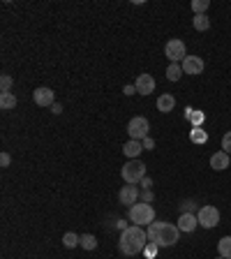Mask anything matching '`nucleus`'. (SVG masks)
Returning <instances> with one entry per match:
<instances>
[{
    "label": "nucleus",
    "instance_id": "f257e3e1",
    "mask_svg": "<svg viewBox=\"0 0 231 259\" xmlns=\"http://www.w3.org/2000/svg\"><path fill=\"white\" fill-rule=\"evenodd\" d=\"M148 245V234L143 232V227L130 225L121 232V241H118V248H121L123 254L127 257H134V254L143 252Z\"/></svg>",
    "mask_w": 231,
    "mask_h": 259
},
{
    "label": "nucleus",
    "instance_id": "f03ea898",
    "mask_svg": "<svg viewBox=\"0 0 231 259\" xmlns=\"http://www.w3.org/2000/svg\"><path fill=\"white\" fill-rule=\"evenodd\" d=\"M130 222L137 227H148L150 222H155V209L146 201L130 206Z\"/></svg>",
    "mask_w": 231,
    "mask_h": 259
},
{
    "label": "nucleus",
    "instance_id": "7ed1b4c3",
    "mask_svg": "<svg viewBox=\"0 0 231 259\" xmlns=\"http://www.w3.org/2000/svg\"><path fill=\"white\" fill-rule=\"evenodd\" d=\"M121 176L127 185H137V183H141L143 178H146V165L139 160L125 162V167L121 169Z\"/></svg>",
    "mask_w": 231,
    "mask_h": 259
},
{
    "label": "nucleus",
    "instance_id": "20e7f679",
    "mask_svg": "<svg viewBox=\"0 0 231 259\" xmlns=\"http://www.w3.org/2000/svg\"><path fill=\"white\" fill-rule=\"evenodd\" d=\"M178 238H181V229H178V225H171V222H164L160 229V234H157V248H171V245H176Z\"/></svg>",
    "mask_w": 231,
    "mask_h": 259
},
{
    "label": "nucleus",
    "instance_id": "39448f33",
    "mask_svg": "<svg viewBox=\"0 0 231 259\" xmlns=\"http://www.w3.org/2000/svg\"><path fill=\"white\" fill-rule=\"evenodd\" d=\"M148 130H150V123H148V118H143V116H134L132 121L127 123V134L134 141H143V139L148 137Z\"/></svg>",
    "mask_w": 231,
    "mask_h": 259
},
{
    "label": "nucleus",
    "instance_id": "423d86ee",
    "mask_svg": "<svg viewBox=\"0 0 231 259\" xmlns=\"http://www.w3.org/2000/svg\"><path fill=\"white\" fill-rule=\"evenodd\" d=\"M197 218H199V227H204V229H213V227L220 225V211L215 209V206H210V204L201 206L199 213H197Z\"/></svg>",
    "mask_w": 231,
    "mask_h": 259
},
{
    "label": "nucleus",
    "instance_id": "0eeeda50",
    "mask_svg": "<svg viewBox=\"0 0 231 259\" xmlns=\"http://www.w3.org/2000/svg\"><path fill=\"white\" fill-rule=\"evenodd\" d=\"M164 56L169 58L171 63H181L187 58V49H185V42L183 39H169L164 46Z\"/></svg>",
    "mask_w": 231,
    "mask_h": 259
},
{
    "label": "nucleus",
    "instance_id": "6e6552de",
    "mask_svg": "<svg viewBox=\"0 0 231 259\" xmlns=\"http://www.w3.org/2000/svg\"><path fill=\"white\" fill-rule=\"evenodd\" d=\"M33 99L37 107H53L55 105V95L51 88H46V86H42V88H37L33 93Z\"/></svg>",
    "mask_w": 231,
    "mask_h": 259
},
{
    "label": "nucleus",
    "instance_id": "1a4fd4ad",
    "mask_svg": "<svg viewBox=\"0 0 231 259\" xmlns=\"http://www.w3.org/2000/svg\"><path fill=\"white\" fill-rule=\"evenodd\" d=\"M204 72V61L199 58V56H187L185 61H183V74H192V77H197V74H201Z\"/></svg>",
    "mask_w": 231,
    "mask_h": 259
},
{
    "label": "nucleus",
    "instance_id": "9d476101",
    "mask_svg": "<svg viewBox=\"0 0 231 259\" xmlns=\"http://www.w3.org/2000/svg\"><path fill=\"white\" fill-rule=\"evenodd\" d=\"M134 88H137L139 95H150L155 90V79L143 72V74H139L137 77V81H134Z\"/></svg>",
    "mask_w": 231,
    "mask_h": 259
},
{
    "label": "nucleus",
    "instance_id": "9b49d317",
    "mask_svg": "<svg viewBox=\"0 0 231 259\" xmlns=\"http://www.w3.org/2000/svg\"><path fill=\"white\" fill-rule=\"evenodd\" d=\"M139 199V190L137 185H123V190L118 192V201L125 206H134Z\"/></svg>",
    "mask_w": 231,
    "mask_h": 259
},
{
    "label": "nucleus",
    "instance_id": "f8f14e48",
    "mask_svg": "<svg viewBox=\"0 0 231 259\" xmlns=\"http://www.w3.org/2000/svg\"><path fill=\"white\" fill-rule=\"evenodd\" d=\"M199 227V218L194 213H181V218H178V229L185 234H192L194 229Z\"/></svg>",
    "mask_w": 231,
    "mask_h": 259
},
{
    "label": "nucleus",
    "instance_id": "ddd939ff",
    "mask_svg": "<svg viewBox=\"0 0 231 259\" xmlns=\"http://www.w3.org/2000/svg\"><path fill=\"white\" fill-rule=\"evenodd\" d=\"M210 167H213L215 171H224L226 167H231V155L224 153V150L213 153V158H210Z\"/></svg>",
    "mask_w": 231,
    "mask_h": 259
},
{
    "label": "nucleus",
    "instance_id": "4468645a",
    "mask_svg": "<svg viewBox=\"0 0 231 259\" xmlns=\"http://www.w3.org/2000/svg\"><path fill=\"white\" fill-rule=\"evenodd\" d=\"M141 150H143V143L134 141V139H130V141L123 146V153H125V158H130V160H137L139 155H141Z\"/></svg>",
    "mask_w": 231,
    "mask_h": 259
},
{
    "label": "nucleus",
    "instance_id": "2eb2a0df",
    "mask_svg": "<svg viewBox=\"0 0 231 259\" xmlns=\"http://www.w3.org/2000/svg\"><path fill=\"white\" fill-rule=\"evenodd\" d=\"M174 107H176V97L169 93L160 95V99H157V109L162 111V114H169V111H174Z\"/></svg>",
    "mask_w": 231,
    "mask_h": 259
},
{
    "label": "nucleus",
    "instance_id": "dca6fc26",
    "mask_svg": "<svg viewBox=\"0 0 231 259\" xmlns=\"http://www.w3.org/2000/svg\"><path fill=\"white\" fill-rule=\"evenodd\" d=\"M192 26H194V30H199V33H204V30H208V28H210V19L206 17V14H194Z\"/></svg>",
    "mask_w": 231,
    "mask_h": 259
},
{
    "label": "nucleus",
    "instance_id": "f3484780",
    "mask_svg": "<svg viewBox=\"0 0 231 259\" xmlns=\"http://www.w3.org/2000/svg\"><path fill=\"white\" fill-rule=\"evenodd\" d=\"M17 107V95L14 93H0V109H14Z\"/></svg>",
    "mask_w": 231,
    "mask_h": 259
},
{
    "label": "nucleus",
    "instance_id": "a211bd4d",
    "mask_svg": "<svg viewBox=\"0 0 231 259\" xmlns=\"http://www.w3.org/2000/svg\"><path fill=\"white\" fill-rule=\"evenodd\" d=\"M217 252H220V257L231 259V236L220 238V243H217Z\"/></svg>",
    "mask_w": 231,
    "mask_h": 259
},
{
    "label": "nucleus",
    "instance_id": "6ab92c4d",
    "mask_svg": "<svg viewBox=\"0 0 231 259\" xmlns=\"http://www.w3.org/2000/svg\"><path fill=\"white\" fill-rule=\"evenodd\" d=\"M181 74H183V65H181V63H171V65L166 67V79H169V81H178V79H181Z\"/></svg>",
    "mask_w": 231,
    "mask_h": 259
},
{
    "label": "nucleus",
    "instance_id": "aec40b11",
    "mask_svg": "<svg viewBox=\"0 0 231 259\" xmlns=\"http://www.w3.org/2000/svg\"><path fill=\"white\" fill-rule=\"evenodd\" d=\"M162 225L164 222H150L148 229H146V234H148V243H157V234H160Z\"/></svg>",
    "mask_w": 231,
    "mask_h": 259
},
{
    "label": "nucleus",
    "instance_id": "412c9836",
    "mask_svg": "<svg viewBox=\"0 0 231 259\" xmlns=\"http://www.w3.org/2000/svg\"><path fill=\"white\" fill-rule=\"evenodd\" d=\"M79 245H81L83 250H95V248H97V238H95L93 234H83Z\"/></svg>",
    "mask_w": 231,
    "mask_h": 259
},
{
    "label": "nucleus",
    "instance_id": "4be33fe9",
    "mask_svg": "<svg viewBox=\"0 0 231 259\" xmlns=\"http://www.w3.org/2000/svg\"><path fill=\"white\" fill-rule=\"evenodd\" d=\"M79 243H81V236H77L74 232H67L65 236H63V245H65V248H77Z\"/></svg>",
    "mask_w": 231,
    "mask_h": 259
},
{
    "label": "nucleus",
    "instance_id": "5701e85b",
    "mask_svg": "<svg viewBox=\"0 0 231 259\" xmlns=\"http://www.w3.org/2000/svg\"><path fill=\"white\" fill-rule=\"evenodd\" d=\"M190 139H192L194 143H206L208 141V134H206V130H201V127H194L192 132H190Z\"/></svg>",
    "mask_w": 231,
    "mask_h": 259
},
{
    "label": "nucleus",
    "instance_id": "b1692460",
    "mask_svg": "<svg viewBox=\"0 0 231 259\" xmlns=\"http://www.w3.org/2000/svg\"><path fill=\"white\" fill-rule=\"evenodd\" d=\"M208 0H192V10H194V14H204L206 10H208Z\"/></svg>",
    "mask_w": 231,
    "mask_h": 259
},
{
    "label": "nucleus",
    "instance_id": "393cba45",
    "mask_svg": "<svg viewBox=\"0 0 231 259\" xmlns=\"http://www.w3.org/2000/svg\"><path fill=\"white\" fill-rule=\"evenodd\" d=\"M0 90H3V93H12V77L10 74H3V79H0Z\"/></svg>",
    "mask_w": 231,
    "mask_h": 259
},
{
    "label": "nucleus",
    "instance_id": "a878e982",
    "mask_svg": "<svg viewBox=\"0 0 231 259\" xmlns=\"http://www.w3.org/2000/svg\"><path fill=\"white\" fill-rule=\"evenodd\" d=\"M222 150L231 155V132H226L224 137H222Z\"/></svg>",
    "mask_w": 231,
    "mask_h": 259
},
{
    "label": "nucleus",
    "instance_id": "bb28decb",
    "mask_svg": "<svg viewBox=\"0 0 231 259\" xmlns=\"http://www.w3.org/2000/svg\"><path fill=\"white\" fill-rule=\"evenodd\" d=\"M141 143H143V148H146V150H153V148H155V141H153L150 137H146Z\"/></svg>",
    "mask_w": 231,
    "mask_h": 259
},
{
    "label": "nucleus",
    "instance_id": "cd10ccee",
    "mask_svg": "<svg viewBox=\"0 0 231 259\" xmlns=\"http://www.w3.org/2000/svg\"><path fill=\"white\" fill-rule=\"evenodd\" d=\"M10 162H12V158H10V155H7V153H3V155H0V165H3V167H10Z\"/></svg>",
    "mask_w": 231,
    "mask_h": 259
},
{
    "label": "nucleus",
    "instance_id": "c85d7f7f",
    "mask_svg": "<svg viewBox=\"0 0 231 259\" xmlns=\"http://www.w3.org/2000/svg\"><path fill=\"white\" fill-rule=\"evenodd\" d=\"M192 209H194V201H185L183 204V213H192Z\"/></svg>",
    "mask_w": 231,
    "mask_h": 259
},
{
    "label": "nucleus",
    "instance_id": "c756f323",
    "mask_svg": "<svg viewBox=\"0 0 231 259\" xmlns=\"http://www.w3.org/2000/svg\"><path fill=\"white\" fill-rule=\"evenodd\" d=\"M123 93H125V95H134V93H137V88H134V86H125V88H123Z\"/></svg>",
    "mask_w": 231,
    "mask_h": 259
},
{
    "label": "nucleus",
    "instance_id": "7c9ffc66",
    "mask_svg": "<svg viewBox=\"0 0 231 259\" xmlns=\"http://www.w3.org/2000/svg\"><path fill=\"white\" fill-rule=\"evenodd\" d=\"M141 183H143V188H146V190H148V188H150V185H153V181H150V178H148V176L143 178V181H141Z\"/></svg>",
    "mask_w": 231,
    "mask_h": 259
},
{
    "label": "nucleus",
    "instance_id": "2f4dec72",
    "mask_svg": "<svg viewBox=\"0 0 231 259\" xmlns=\"http://www.w3.org/2000/svg\"><path fill=\"white\" fill-rule=\"evenodd\" d=\"M51 111H53V114H61V111H63V107H61V105H58V102H55V105H53V107H51Z\"/></svg>",
    "mask_w": 231,
    "mask_h": 259
},
{
    "label": "nucleus",
    "instance_id": "473e14b6",
    "mask_svg": "<svg viewBox=\"0 0 231 259\" xmlns=\"http://www.w3.org/2000/svg\"><path fill=\"white\" fill-rule=\"evenodd\" d=\"M150 199H153V194H150V192H148V190H146V194H143V201H146V204H148Z\"/></svg>",
    "mask_w": 231,
    "mask_h": 259
},
{
    "label": "nucleus",
    "instance_id": "72a5a7b5",
    "mask_svg": "<svg viewBox=\"0 0 231 259\" xmlns=\"http://www.w3.org/2000/svg\"><path fill=\"white\" fill-rule=\"evenodd\" d=\"M217 259H224V257H217Z\"/></svg>",
    "mask_w": 231,
    "mask_h": 259
}]
</instances>
